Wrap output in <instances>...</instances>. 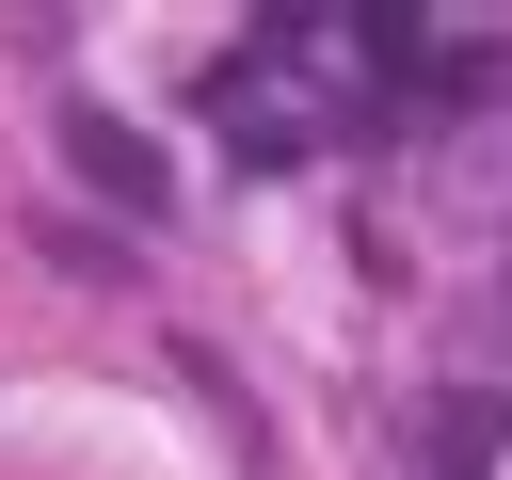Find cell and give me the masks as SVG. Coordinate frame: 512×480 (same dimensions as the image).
I'll return each instance as SVG.
<instances>
[{"label":"cell","instance_id":"cell-1","mask_svg":"<svg viewBox=\"0 0 512 480\" xmlns=\"http://www.w3.org/2000/svg\"><path fill=\"white\" fill-rule=\"evenodd\" d=\"M512 464V384H432L416 400V480H496Z\"/></svg>","mask_w":512,"mask_h":480},{"label":"cell","instance_id":"cell-2","mask_svg":"<svg viewBox=\"0 0 512 480\" xmlns=\"http://www.w3.org/2000/svg\"><path fill=\"white\" fill-rule=\"evenodd\" d=\"M64 160L112 192V208H176V176H160V144L144 128H112V112H64Z\"/></svg>","mask_w":512,"mask_h":480}]
</instances>
